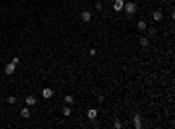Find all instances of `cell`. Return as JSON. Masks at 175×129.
<instances>
[{"instance_id":"cell-1","label":"cell","mask_w":175,"mask_h":129,"mask_svg":"<svg viewBox=\"0 0 175 129\" xmlns=\"http://www.w3.org/2000/svg\"><path fill=\"white\" fill-rule=\"evenodd\" d=\"M122 9L126 11L128 16H133L135 12H137V4H135V2H126V4L122 5Z\"/></svg>"},{"instance_id":"cell-2","label":"cell","mask_w":175,"mask_h":129,"mask_svg":"<svg viewBox=\"0 0 175 129\" xmlns=\"http://www.w3.org/2000/svg\"><path fill=\"white\" fill-rule=\"evenodd\" d=\"M81 21L82 23H89V21H91V12L89 11H82L81 12Z\"/></svg>"},{"instance_id":"cell-3","label":"cell","mask_w":175,"mask_h":129,"mask_svg":"<svg viewBox=\"0 0 175 129\" xmlns=\"http://www.w3.org/2000/svg\"><path fill=\"white\" fill-rule=\"evenodd\" d=\"M14 72H16V64L11 61V63L5 66V75H14Z\"/></svg>"},{"instance_id":"cell-4","label":"cell","mask_w":175,"mask_h":129,"mask_svg":"<svg viewBox=\"0 0 175 129\" xmlns=\"http://www.w3.org/2000/svg\"><path fill=\"white\" fill-rule=\"evenodd\" d=\"M133 127L135 129H142V117H140V115H135L133 117Z\"/></svg>"},{"instance_id":"cell-5","label":"cell","mask_w":175,"mask_h":129,"mask_svg":"<svg viewBox=\"0 0 175 129\" xmlns=\"http://www.w3.org/2000/svg\"><path fill=\"white\" fill-rule=\"evenodd\" d=\"M25 103L28 106H33V105H37V98H35L33 94H30V96H26V100H25Z\"/></svg>"},{"instance_id":"cell-6","label":"cell","mask_w":175,"mask_h":129,"mask_svg":"<svg viewBox=\"0 0 175 129\" xmlns=\"http://www.w3.org/2000/svg\"><path fill=\"white\" fill-rule=\"evenodd\" d=\"M96 117H98V112L95 110V108H89V110H87V119H89V120H95Z\"/></svg>"},{"instance_id":"cell-7","label":"cell","mask_w":175,"mask_h":129,"mask_svg":"<svg viewBox=\"0 0 175 129\" xmlns=\"http://www.w3.org/2000/svg\"><path fill=\"white\" fill-rule=\"evenodd\" d=\"M161 18H163V14H161V11H156V12H152V21H161Z\"/></svg>"},{"instance_id":"cell-8","label":"cell","mask_w":175,"mask_h":129,"mask_svg":"<svg viewBox=\"0 0 175 129\" xmlns=\"http://www.w3.org/2000/svg\"><path fill=\"white\" fill-rule=\"evenodd\" d=\"M122 5H124V0H116V4H114V11H121Z\"/></svg>"},{"instance_id":"cell-9","label":"cell","mask_w":175,"mask_h":129,"mask_svg":"<svg viewBox=\"0 0 175 129\" xmlns=\"http://www.w3.org/2000/svg\"><path fill=\"white\" fill-rule=\"evenodd\" d=\"M42 96H44V98H51V96H52V89L46 87L44 91H42Z\"/></svg>"},{"instance_id":"cell-10","label":"cell","mask_w":175,"mask_h":129,"mask_svg":"<svg viewBox=\"0 0 175 129\" xmlns=\"http://www.w3.org/2000/svg\"><path fill=\"white\" fill-rule=\"evenodd\" d=\"M137 28H138L140 31H144V30L147 28V23L145 21H138V23H137Z\"/></svg>"},{"instance_id":"cell-11","label":"cell","mask_w":175,"mask_h":129,"mask_svg":"<svg viewBox=\"0 0 175 129\" xmlns=\"http://www.w3.org/2000/svg\"><path fill=\"white\" fill-rule=\"evenodd\" d=\"M140 46L147 47V46H149V38H147V37H142V38H140Z\"/></svg>"},{"instance_id":"cell-12","label":"cell","mask_w":175,"mask_h":129,"mask_svg":"<svg viewBox=\"0 0 175 129\" xmlns=\"http://www.w3.org/2000/svg\"><path fill=\"white\" fill-rule=\"evenodd\" d=\"M21 117H25V119H28V117H30V110L26 108V106H25L23 110H21Z\"/></svg>"},{"instance_id":"cell-13","label":"cell","mask_w":175,"mask_h":129,"mask_svg":"<svg viewBox=\"0 0 175 129\" xmlns=\"http://www.w3.org/2000/svg\"><path fill=\"white\" fill-rule=\"evenodd\" d=\"M65 103H67V105H72V103H74V96L67 94V96H65Z\"/></svg>"},{"instance_id":"cell-14","label":"cell","mask_w":175,"mask_h":129,"mask_svg":"<svg viewBox=\"0 0 175 129\" xmlns=\"http://www.w3.org/2000/svg\"><path fill=\"white\" fill-rule=\"evenodd\" d=\"M70 113H72V110H70V108H68V105H67V106L63 108V115H65V117H68Z\"/></svg>"},{"instance_id":"cell-15","label":"cell","mask_w":175,"mask_h":129,"mask_svg":"<svg viewBox=\"0 0 175 129\" xmlns=\"http://www.w3.org/2000/svg\"><path fill=\"white\" fill-rule=\"evenodd\" d=\"M114 127H116V129H121L122 127V124H121V120H119V119H116V120H114Z\"/></svg>"},{"instance_id":"cell-16","label":"cell","mask_w":175,"mask_h":129,"mask_svg":"<svg viewBox=\"0 0 175 129\" xmlns=\"http://www.w3.org/2000/svg\"><path fill=\"white\" fill-rule=\"evenodd\" d=\"M7 103L14 105V103H16V96H9V98H7Z\"/></svg>"},{"instance_id":"cell-17","label":"cell","mask_w":175,"mask_h":129,"mask_svg":"<svg viewBox=\"0 0 175 129\" xmlns=\"http://www.w3.org/2000/svg\"><path fill=\"white\" fill-rule=\"evenodd\" d=\"M12 63H14V64L18 66V64L21 63V61H19V58H18V56H14V58H12Z\"/></svg>"},{"instance_id":"cell-18","label":"cell","mask_w":175,"mask_h":129,"mask_svg":"<svg viewBox=\"0 0 175 129\" xmlns=\"http://www.w3.org/2000/svg\"><path fill=\"white\" fill-rule=\"evenodd\" d=\"M95 7H96V11H102V7H103V5H102V2H96Z\"/></svg>"}]
</instances>
